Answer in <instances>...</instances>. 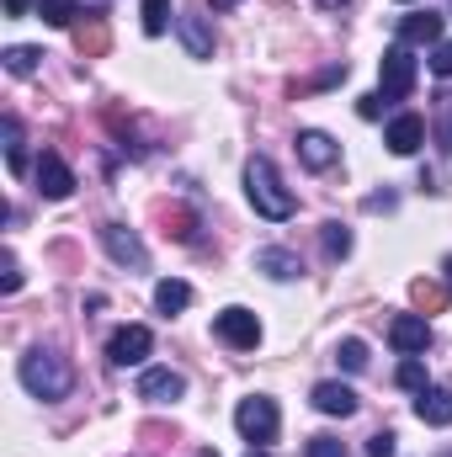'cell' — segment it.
Returning <instances> with one entry per match:
<instances>
[{
	"instance_id": "22",
	"label": "cell",
	"mask_w": 452,
	"mask_h": 457,
	"mask_svg": "<svg viewBox=\"0 0 452 457\" xmlns=\"http://www.w3.org/2000/svg\"><path fill=\"white\" fill-rule=\"evenodd\" d=\"M38 59H43V54H38V48H27V43L5 48V70H11L16 80H21V75H32V70H38Z\"/></svg>"
},
{
	"instance_id": "21",
	"label": "cell",
	"mask_w": 452,
	"mask_h": 457,
	"mask_svg": "<svg viewBox=\"0 0 452 457\" xmlns=\"http://www.w3.org/2000/svg\"><path fill=\"white\" fill-rule=\"evenodd\" d=\"M320 239H325V255H331V261H346V255H351V228L336 224V219L325 224V234H320Z\"/></svg>"
},
{
	"instance_id": "38",
	"label": "cell",
	"mask_w": 452,
	"mask_h": 457,
	"mask_svg": "<svg viewBox=\"0 0 452 457\" xmlns=\"http://www.w3.org/2000/svg\"><path fill=\"white\" fill-rule=\"evenodd\" d=\"M250 457H266V453H250Z\"/></svg>"
},
{
	"instance_id": "27",
	"label": "cell",
	"mask_w": 452,
	"mask_h": 457,
	"mask_svg": "<svg viewBox=\"0 0 452 457\" xmlns=\"http://www.w3.org/2000/svg\"><path fill=\"white\" fill-rule=\"evenodd\" d=\"M16 287H21V266H16V255L5 250V255H0V293H16Z\"/></svg>"
},
{
	"instance_id": "28",
	"label": "cell",
	"mask_w": 452,
	"mask_h": 457,
	"mask_svg": "<svg viewBox=\"0 0 452 457\" xmlns=\"http://www.w3.org/2000/svg\"><path fill=\"white\" fill-rule=\"evenodd\" d=\"M309 457H346V442H336V436H314V442H309Z\"/></svg>"
},
{
	"instance_id": "31",
	"label": "cell",
	"mask_w": 452,
	"mask_h": 457,
	"mask_svg": "<svg viewBox=\"0 0 452 457\" xmlns=\"http://www.w3.org/2000/svg\"><path fill=\"white\" fill-rule=\"evenodd\" d=\"M431 70H437L442 80H452V43H437V48H431Z\"/></svg>"
},
{
	"instance_id": "33",
	"label": "cell",
	"mask_w": 452,
	"mask_h": 457,
	"mask_svg": "<svg viewBox=\"0 0 452 457\" xmlns=\"http://www.w3.org/2000/svg\"><path fill=\"white\" fill-rule=\"evenodd\" d=\"M5 11H11V16H21V11H27V0H5Z\"/></svg>"
},
{
	"instance_id": "3",
	"label": "cell",
	"mask_w": 452,
	"mask_h": 457,
	"mask_svg": "<svg viewBox=\"0 0 452 457\" xmlns=\"http://www.w3.org/2000/svg\"><path fill=\"white\" fill-rule=\"evenodd\" d=\"M415 75H421V70H415V54H410L405 43L383 48V59H378V86H383V91H378V96H383V102H405V96L415 91Z\"/></svg>"
},
{
	"instance_id": "24",
	"label": "cell",
	"mask_w": 452,
	"mask_h": 457,
	"mask_svg": "<svg viewBox=\"0 0 452 457\" xmlns=\"http://www.w3.org/2000/svg\"><path fill=\"white\" fill-rule=\"evenodd\" d=\"M394 378H399V388H410V394H421V388H426V367H421V361H415V356H405V361H399V372H394Z\"/></svg>"
},
{
	"instance_id": "9",
	"label": "cell",
	"mask_w": 452,
	"mask_h": 457,
	"mask_svg": "<svg viewBox=\"0 0 452 457\" xmlns=\"http://www.w3.org/2000/svg\"><path fill=\"white\" fill-rule=\"evenodd\" d=\"M181 394H187V378L176 367H149L138 378V399H149V404H176Z\"/></svg>"
},
{
	"instance_id": "11",
	"label": "cell",
	"mask_w": 452,
	"mask_h": 457,
	"mask_svg": "<svg viewBox=\"0 0 452 457\" xmlns=\"http://www.w3.org/2000/svg\"><path fill=\"white\" fill-rule=\"evenodd\" d=\"M298 160H304L309 170H331L340 160V144L331 133H320V128H304V133H298Z\"/></svg>"
},
{
	"instance_id": "36",
	"label": "cell",
	"mask_w": 452,
	"mask_h": 457,
	"mask_svg": "<svg viewBox=\"0 0 452 457\" xmlns=\"http://www.w3.org/2000/svg\"><path fill=\"white\" fill-rule=\"evenodd\" d=\"M219 5H239V0H219Z\"/></svg>"
},
{
	"instance_id": "30",
	"label": "cell",
	"mask_w": 452,
	"mask_h": 457,
	"mask_svg": "<svg viewBox=\"0 0 452 457\" xmlns=\"http://www.w3.org/2000/svg\"><path fill=\"white\" fill-rule=\"evenodd\" d=\"M410 298H415L421 309H442V287H426V282H415V287H410Z\"/></svg>"
},
{
	"instance_id": "16",
	"label": "cell",
	"mask_w": 452,
	"mask_h": 457,
	"mask_svg": "<svg viewBox=\"0 0 452 457\" xmlns=\"http://www.w3.org/2000/svg\"><path fill=\"white\" fill-rule=\"evenodd\" d=\"M255 271H266V277H277V282H293L304 266H298L293 250H277V245H272V250H255Z\"/></svg>"
},
{
	"instance_id": "1",
	"label": "cell",
	"mask_w": 452,
	"mask_h": 457,
	"mask_svg": "<svg viewBox=\"0 0 452 457\" xmlns=\"http://www.w3.org/2000/svg\"><path fill=\"white\" fill-rule=\"evenodd\" d=\"M245 192H250V208L261 213V219H272V224H282V219H293V192L282 187V176H277V165L266 160V154H255L250 165H245Z\"/></svg>"
},
{
	"instance_id": "4",
	"label": "cell",
	"mask_w": 452,
	"mask_h": 457,
	"mask_svg": "<svg viewBox=\"0 0 452 457\" xmlns=\"http://www.w3.org/2000/svg\"><path fill=\"white\" fill-rule=\"evenodd\" d=\"M234 426H239V436H245V442L266 447V442H277V426H282V415H277V404H272L266 394H250V399H239V410H234Z\"/></svg>"
},
{
	"instance_id": "15",
	"label": "cell",
	"mask_w": 452,
	"mask_h": 457,
	"mask_svg": "<svg viewBox=\"0 0 452 457\" xmlns=\"http://www.w3.org/2000/svg\"><path fill=\"white\" fill-rule=\"evenodd\" d=\"M399 43H405V48H410V43H442V16H437V11L405 16V21H399Z\"/></svg>"
},
{
	"instance_id": "7",
	"label": "cell",
	"mask_w": 452,
	"mask_h": 457,
	"mask_svg": "<svg viewBox=\"0 0 452 457\" xmlns=\"http://www.w3.org/2000/svg\"><path fill=\"white\" fill-rule=\"evenodd\" d=\"M32 181H38V192L48 197V203H64L70 192H75V170L54 154V149H43V160H38V170H32Z\"/></svg>"
},
{
	"instance_id": "8",
	"label": "cell",
	"mask_w": 452,
	"mask_h": 457,
	"mask_svg": "<svg viewBox=\"0 0 452 457\" xmlns=\"http://www.w3.org/2000/svg\"><path fill=\"white\" fill-rule=\"evenodd\" d=\"M149 351H155V336L144 325H122V330H113V341H107V356H113L117 367H138Z\"/></svg>"
},
{
	"instance_id": "34",
	"label": "cell",
	"mask_w": 452,
	"mask_h": 457,
	"mask_svg": "<svg viewBox=\"0 0 452 457\" xmlns=\"http://www.w3.org/2000/svg\"><path fill=\"white\" fill-rule=\"evenodd\" d=\"M320 5H325V11H336V5H346V0H320Z\"/></svg>"
},
{
	"instance_id": "5",
	"label": "cell",
	"mask_w": 452,
	"mask_h": 457,
	"mask_svg": "<svg viewBox=\"0 0 452 457\" xmlns=\"http://www.w3.org/2000/svg\"><path fill=\"white\" fill-rule=\"evenodd\" d=\"M213 336L234 351H255L261 341V320L250 314V309H224V314H213Z\"/></svg>"
},
{
	"instance_id": "37",
	"label": "cell",
	"mask_w": 452,
	"mask_h": 457,
	"mask_svg": "<svg viewBox=\"0 0 452 457\" xmlns=\"http://www.w3.org/2000/svg\"><path fill=\"white\" fill-rule=\"evenodd\" d=\"M197 457H219V453H197Z\"/></svg>"
},
{
	"instance_id": "29",
	"label": "cell",
	"mask_w": 452,
	"mask_h": 457,
	"mask_svg": "<svg viewBox=\"0 0 452 457\" xmlns=\"http://www.w3.org/2000/svg\"><path fill=\"white\" fill-rule=\"evenodd\" d=\"M394 442H399V436H394V431H378V436H372V442H367V457H394V453H399V447H394Z\"/></svg>"
},
{
	"instance_id": "2",
	"label": "cell",
	"mask_w": 452,
	"mask_h": 457,
	"mask_svg": "<svg viewBox=\"0 0 452 457\" xmlns=\"http://www.w3.org/2000/svg\"><path fill=\"white\" fill-rule=\"evenodd\" d=\"M16 372H21V388H27L32 399H64V394L75 388L70 361H64L59 351H43V345H38V351H27Z\"/></svg>"
},
{
	"instance_id": "10",
	"label": "cell",
	"mask_w": 452,
	"mask_h": 457,
	"mask_svg": "<svg viewBox=\"0 0 452 457\" xmlns=\"http://www.w3.org/2000/svg\"><path fill=\"white\" fill-rule=\"evenodd\" d=\"M389 345H394L399 356H421V351L431 345V325H426L421 314H399V320L389 325Z\"/></svg>"
},
{
	"instance_id": "12",
	"label": "cell",
	"mask_w": 452,
	"mask_h": 457,
	"mask_svg": "<svg viewBox=\"0 0 452 457\" xmlns=\"http://www.w3.org/2000/svg\"><path fill=\"white\" fill-rule=\"evenodd\" d=\"M383 144L394 149V154H415L421 144H426V122L415 112H399L394 122H389V133H383Z\"/></svg>"
},
{
	"instance_id": "35",
	"label": "cell",
	"mask_w": 452,
	"mask_h": 457,
	"mask_svg": "<svg viewBox=\"0 0 452 457\" xmlns=\"http://www.w3.org/2000/svg\"><path fill=\"white\" fill-rule=\"evenodd\" d=\"M442 271H448V287H452V255H448V266H442Z\"/></svg>"
},
{
	"instance_id": "32",
	"label": "cell",
	"mask_w": 452,
	"mask_h": 457,
	"mask_svg": "<svg viewBox=\"0 0 452 457\" xmlns=\"http://www.w3.org/2000/svg\"><path fill=\"white\" fill-rule=\"evenodd\" d=\"M356 112L367 117V122H372V117H383V96H362V102H356Z\"/></svg>"
},
{
	"instance_id": "6",
	"label": "cell",
	"mask_w": 452,
	"mask_h": 457,
	"mask_svg": "<svg viewBox=\"0 0 452 457\" xmlns=\"http://www.w3.org/2000/svg\"><path fill=\"white\" fill-rule=\"evenodd\" d=\"M102 245H107V255H113L117 266H128V271H149V250H144V239H138L133 228L102 224Z\"/></svg>"
},
{
	"instance_id": "25",
	"label": "cell",
	"mask_w": 452,
	"mask_h": 457,
	"mask_svg": "<svg viewBox=\"0 0 452 457\" xmlns=\"http://www.w3.org/2000/svg\"><path fill=\"white\" fill-rule=\"evenodd\" d=\"M336 361L346 367V372H362V367H367V345H362V341H340L336 345Z\"/></svg>"
},
{
	"instance_id": "19",
	"label": "cell",
	"mask_w": 452,
	"mask_h": 457,
	"mask_svg": "<svg viewBox=\"0 0 452 457\" xmlns=\"http://www.w3.org/2000/svg\"><path fill=\"white\" fill-rule=\"evenodd\" d=\"M187 303H192V287H187V282H176V277H165V282L155 287V309H160V314H181Z\"/></svg>"
},
{
	"instance_id": "26",
	"label": "cell",
	"mask_w": 452,
	"mask_h": 457,
	"mask_svg": "<svg viewBox=\"0 0 452 457\" xmlns=\"http://www.w3.org/2000/svg\"><path fill=\"white\" fill-rule=\"evenodd\" d=\"M437 138H442V149L452 154V91L437 96Z\"/></svg>"
},
{
	"instance_id": "39",
	"label": "cell",
	"mask_w": 452,
	"mask_h": 457,
	"mask_svg": "<svg viewBox=\"0 0 452 457\" xmlns=\"http://www.w3.org/2000/svg\"><path fill=\"white\" fill-rule=\"evenodd\" d=\"M399 5H410V0H399Z\"/></svg>"
},
{
	"instance_id": "17",
	"label": "cell",
	"mask_w": 452,
	"mask_h": 457,
	"mask_svg": "<svg viewBox=\"0 0 452 457\" xmlns=\"http://www.w3.org/2000/svg\"><path fill=\"white\" fill-rule=\"evenodd\" d=\"M176 27H181V43H187V54H192V59H213V32H208V21H203V16H181Z\"/></svg>"
},
{
	"instance_id": "20",
	"label": "cell",
	"mask_w": 452,
	"mask_h": 457,
	"mask_svg": "<svg viewBox=\"0 0 452 457\" xmlns=\"http://www.w3.org/2000/svg\"><path fill=\"white\" fill-rule=\"evenodd\" d=\"M32 11L48 21V27H70L80 16V0H32Z\"/></svg>"
},
{
	"instance_id": "14",
	"label": "cell",
	"mask_w": 452,
	"mask_h": 457,
	"mask_svg": "<svg viewBox=\"0 0 452 457\" xmlns=\"http://www.w3.org/2000/svg\"><path fill=\"white\" fill-rule=\"evenodd\" d=\"M415 415L426 420V426H452V388H421L415 394Z\"/></svg>"
},
{
	"instance_id": "23",
	"label": "cell",
	"mask_w": 452,
	"mask_h": 457,
	"mask_svg": "<svg viewBox=\"0 0 452 457\" xmlns=\"http://www.w3.org/2000/svg\"><path fill=\"white\" fill-rule=\"evenodd\" d=\"M165 27H171V0H144V32L160 37Z\"/></svg>"
},
{
	"instance_id": "18",
	"label": "cell",
	"mask_w": 452,
	"mask_h": 457,
	"mask_svg": "<svg viewBox=\"0 0 452 457\" xmlns=\"http://www.w3.org/2000/svg\"><path fill=\"white\" fill-rule=\"evenodd\" d=\"M0 138H5V165H11V176H21V170H27V138H21V122H16V117H0Z\"/></svg>"
},
{
	"instance_id": "13",
	"label": "cell",
	"mask_w": 452,
	"mask_h": 457,
	"mask_svg": "<svg viewBox=\"0 0 452 457\" xmlns=\"http://www.w3.org/2000/svg\"><path fill=\"white\" fill-rule=\"evenodd\" d=\"M314 410L320 415H336V420H346V415H356V394L346 388V383H314Z\"/></svg>"
}]
</instances>
